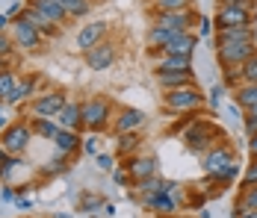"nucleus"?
I'll return each mask as SVG.
<instances>
[{"label":"nucleus","instance_id":"473e14b6","mask_svg":"<svg viewBox=\"0 0 257 218\" xmlns=\"http://www.w3.org/2000/svg\"><path fill=\"white\" fill-rule=\"evenodd\" d=\"M133 189L139 194H148V192H157V189H163V177L154 174V177H145V180H139V183H133Z\"/></svg>","mask_w":257,"mask_h":218},{"label":"nucleus","instance_id":"4c0bfd02","mask_svg":"<svg viewBox=\"0 0 257 218\" xmlns=\"http://www.w3.org/2000/svg\"><path fill=\"white\" fill-rule=\"evenodd\" d=\"M242 127H245V133H248V136H254V133H257V106H251V109H245V112H242Z\"/></svg>","mask_w":257,"mask_h":218},{"label":"nucleus","instance_id":"c9c22d12","mask_svg":"<svg viewBox=\"0 0 257 218\" xmlns=\"http://www.w3.org/2000/svg\"><path fill=\"white\" fill-rule=\"evenodd\" d=\"M68 168H71V165H68V156L56 150V159H53L51 165L45 168V174H48V177H56V174H65V171H68Z\"/></svg>","mask_w":257,"mask_h":218},{"label":"nucleus","instance_id":"bf43d9fd","mask_svg":"<svg viewBox=\"0 0 257 218\" xmlns=\"http://www.w3.org/2000/svg\"><path fill=\"white\" fill-rule=\"evenodd\" d=\"M163 218H175V215H163Z\"/></svg>","mask_w":257,"mask_h":218},{"label":"nucleus","instance_id":"6e6552de","mask_svg":"<svg viewBox=\"0 0 257 218\" xmlns=\"http://www.w3.org/2000/svg\"><path fill=\"white\" fill-rule=\"evenodd\" d=\"M154 24L166 27V30H175V33H186L192 30V24H198V15L189 9H175V12H154Z\"/></svg>","mask_w":257,"mask_h":218},{"label":"nucleus","instance_id":"37998d69","mask_svg":"<svg viewBox=\"0 0 257 218\" xmlns=\"http://www.w3.org/2000/svg\"><path fill=\"white\" fill-rule=\"evenodd\" d=\"M231 218H257V209H248V206H242V203H233Z\"/></svg>","mask_w":257,"mask_h":218},{"label":"nucleus","instance_id":"13d9d810","mask_svg":"<svg viewBox=\"0 0 257 218\" xmlns=\"http://www.w3.org/2000/svg\"><path fill=\"white\" fill-rule=\"evenodd\" d=\"M56 218H71V212H68V215H56Z\"/></svg>","mask_w":257,"mask_h":218},{"label":"nucleus","instance_id":"20e7f679","mask_svg":"<svg viewBox=\"0 0 257 218\" xmlns=\"http://www.w3.org/2000/svg\"><path fill=\"white\" fill-rule=\"evenodd\" d=\"M213 24H216V30L248 27V24H254V9H245V6H236V3H219V9L213 15Z\"/></svg>","mask_w":257,"mask_h":218},{"label":"nucleus","instance_id":"5fc2aeb1","mask_svg":"<svg viewBox=\"0 0 257 218\" xmlns=\"http://www.w3.org/2000/svg\"><path fill=\"white\" fill-rule=\"evenodd\" d=\"M9 156H12V153H9V150H6V147L0 145V165H3V162H6V159H9Z\"/></svg>","mask_w":257,"mask_h":218},{"label":"nucleus","instance_id":"7c9ffc66","mask_svg":"<svg viewBox=\"0 0 257 218\" xmlns=\"http://www.w3.org/2000/svg\"><path fill=\"white\" fill-rule=\"evenodd\" d=\"M192 0H151V12H175V9H189Z\"/></svg>","mask_w":257,"mask_h":218},{"label":"nucleus","instance_id":"39448f33","mask_svg":"<svg viewBox=\"0 0 257 218\" xmlns=\"http://www.w3.org/2000/svg\"><path fill=\"white\" fill-rule=\"evenodd\" d=\"M257 53V42H236V45H222V48H216V59H219V65H222V71L225 68H239L245 59H251Z\"/></svg>","mask_w":257,"mask_h":218},{"label":"nucleus","instance_id":"a878e982","mask_svg":"<svg viewBox=\"0 0 257 218\" xmlns=\"http://www.w3.org/2000/svg\"><path fill=\"white\" fill-rule=\"evenodd\" d=\"M175 36H178L175 30H166V27L151 24V30H148V45H151V50H163L172 39H175Z\"/></svg>","mask_w":257,"mask_h":218},{"label":"nucleus","instance_id":"c756f323","mask_svg":"<svg viewBox=\"0 0 257 218\" xmlns=\"http://www.w3.org/2000/svg\"><path fill=\"white\" fill-rule=\"evenodd\" d=\"M33 133H39L42 139H56V133H59V124H53V118H36L33 124Z\"/></svg>","mask_w":257,"mask_h":218},{"label":"nucleus","instance_id":"58836bf2","mask_svg":"<svg viewBox=\"0 0 257 218\" xmlns=\"http://www.w3.org/2000/svg\"><path fill=\"white\" fill-rule=\"evenodd\" d=\"M239 186H257V156H251V162L242 171V183Z\"/></svg>","mask_w":257,"mask_h":218},{"label":"nucleus","instance_id":"412c9836","mask_svg":"<svg viewBox=\"0 0 257 218\" xmlns=\"http://www.w3.org/2000/svg\"><path fill=\"white\" fill-rule=\"evenodd\" d=\"M30 6H36L48 21H53L56 27H65V21H68V12L56 3V0H30Z\"/></svg>","mask_w":257,"mask_h":218},{"label":"nucleus","instance_id":"2f4dec72","mask_svg":"<svg viewBox=\"0 0 257 218\" xmlns=\"http://www.w3.org/2000/svg\"><path fill=\"white\" fill-rule=\"evenodd\" d=\"M236 74H239V83H257V53L251 59H245V62L236 68Z\"/></svg>","mask_w":257,"mask_h":218},{"label":"nucleus","instance_id":"8fccbe9b","mask_svg":"<svg viewBox=\"0 0 257 218\" xmlns=\"http://www.w3.org/2000/svg\"><path fill=\"white\" fill-rule=\"evenodd\" d=\"M248 153L257 156V133H254V136H248Z\"/></svg>","mask_w":257,"mask_h":218},{"label":"nucleus","instance_id":"c85d7f7f","mask_svg":"<svg viewBox=\"0 0 257 218\" xmlns=\"http://www.w3.org/2000/svg\"><path fill=\"white\" fill-rule=\"evenodd\" d=\"M239 171H242V168H239V162L233 159V162H228V165L219 171V174H213L210 180H213V183H219V186H228V183H233V180L239 177Z\"/></svg>","mask_w":257,"mask_h":218},{"label":"nucleus","instance_id":"f257e3e1","mask_svg":"<svg viewBox=\"0 0 257 218\" xmlns=\"http://www.w3.org/2000/svg\"><path fill=\"white\" fill-rule=\"evenodd\" d=\"M219 142H225V130H219L207 118H192L189 127L183 130V147L195 156H204L207 150L213 145H219Z\"/></svg>","mask_w":257,"mask_h":218},{"label":"nucleus","instance_id":"423d86ee","mask_svg":"<svg viewBox=\"0 0 257 218\" xmlns=\"http://www.w3.org/2000/svg\"><path fill=\"white\" fill-rule=\"evenodd\" d=\"M30 139H33V127L24 121L18 124H9L3 133H0V145L6 147L12 156H18V153H24L27 145H30Z\"/></svg>","mask_w":257,"mask_h":218},{"label":"nucleus","instance_id":"79ce46f5","mask_svg":"<svg viewBox=\"0 0 257 218\" xmlns=\"http://www.w3.org/2000/svg\"><path fill=\"white\" fill-rule=\"evenodd\" d=\"M222 95H225V86H213V89H210V95H207V103H210V109H219V103H222Z\"/></svg>","mask_w":257,"mask_h":218},{"label":"nucleus","instance_id":"49530a36","mask_svg":"<svg viewBox=\"0 0 257 218\" xmlns=\"http://www.w3.org/2000/svg\"><path fill=\"white\" fill-rule=\"evenodd\" d=\"M112 162H115V159H112L109 153H98V168H101V171H112V168H115Z\"/></svg>","mask_w":257,"mask_h":218},{"label":"nucleus","instance_id":"aec40b11","mask_svg":"<svg viewBox=\"0 0 257 218\" xmlns=\"http://www.w3.org/2000/svg\"><path fill=\"white\" fill-rule=\"evenodd\" d=\"M18 15H21V18H24L30 27H36L39 33H45V36H56V30H59V27L53 24V21H48V18H45V15L36 9V6H30V3H27V6L21 9V12H18Z\"/></svg>","mask_w":257,"mask_h":218},{"label":"nucleus","instance_id":"f3484780","mask_svg":"<svg viewBox=\"0 0 257 218\" xmlns=\"http://www.w3.org/2000/svg\"><path fill=\"white\" fill-rule=\"evenodd\" d=\"M157 83L169 92V89H180V86H198L195 71H154Z\"/></svg>","mask_w":257,"mask_h":218},{"label":"nucleus","instance_id":"f704fd0d","mask_svg":"<svg viewBox=\"0 0 257 218\" xmlns=\"http://www.w3.org/2000/svg\"><path fill=\"white\" fill-rule=\"evenodd\" d=\"M15 83H18L15 74L9 71V68H0V100H6V95L15 89Z\"/></svg>","mask_w":257,"mask_h":218},{"label":"nucleus","instance_id":"dca6fc26","mask_svg":"<svg viewBox=\"0 0 257 218\" xmlns=\"http://www.w3.org/2000/svg\"><path fill=\"white\" fill-rule=\"evenodd\" d=\"M106 33H109V24H106V21L86 24V27L77 33V48L83 50V53H86V50H92L95 45H101L103 39H106Z\"/></svg>","mask_w":257,"mask_h":218},{"label":"nucleus","instance_id":"4d7b16f0","mask_svg":"<svg viewBox=\"0 0 257 218\" xmlns=\"http://www.w3.org/2000/svg\"><path fill=\"white\" fill-rule=\"evenodd\" d=\"M6 127H9V124H6V112H3V106H0V133H3Z\"/></svg>","mask_w":257,"mask_h":218},{"label":"nucleus","instance_id":"f03ea898","mask_svg":"<svg viewBox=\"0 0 257 218\" xmlns=\"http://www.w3.org/2000/svg\"><path fill=\"white\" fill-rule=\"evenodd\" d=\"M163 106L169 112H180V115H189V112H198L207 106V97L198 86H180V89H169L163 95Z\"/></svg>","mask_w":257,"mask_h":218},{"label":"nucleus","instance_id":"c03bdc74","mask_svg":"<svg viewBox=\"0 0 257 218\" xmlns=\"http://www.w3.org/2000/svg\"><path fill=\"white\" fill-rule=\"evenodd\" d=\"M198 39H201V36H210V33H216V24H213V21H210V18H207V15H201V18H198Z\"/></svg>","mask_w":257,"mask_h":218},{"label":"nucleus","instance_id":"a18cd8bd","mask_svg":"<svg viewBox=\"0 0 257 218\" xmlns=\"http://www.w3.org/2000/svg\"><path fill=\"white\" fill-rule=\"evenodd\" d=\"M83 150H86L89 156H98V139H95V133H92L89 139H83Z\"/></svg>","mask_w":257,"mask_h":218},{"label":"nucleus","instance_id":"b1692460","mask_svg":"<svg viewBox=\"0 0 257 218\" xmlns=\"http://www.w3.org/2000/svg\"><path fill=\"white\" fill-rule=\"evenodd\" d=\"M154 71H192V56H172V53H163L160 62L154 65Z\"/></svg>","mask_w":257,"mask_h":218},{"label":"nucleus","instance_id":"a19ab883","mask_svg":"<svg viewBox=\"0 0 257 218\" xmlns=\"http://www.w3.org/2000/svg\"><path fill=\"white\" fill-rule=\"evenodd\" d=\"M18 165H24V162H21L18 156H9V159L0 165V180H9V177L15 174V168H18Z\"/></svg>","mask_w":257,"mask_h":218},{"label":"nucleus","instance_id":"5701e85b","mask_svg":"<svg viewBox=\"0 0 257 218\" xmlns=\"http://www.w3.org/2000/svg\"><path fill=\"white\" fill-rule=\"evenodd\" d=\"M233 103L245 112V109H251L257 106V83H239L236 89H233Z\"/></svg>","mask_w":257,"mask_h":218},{"label":"nucleus","instance_id":"09e8293b","mask_svg":"<svg viewBox=\"0 0 257 218\" xmlns=\"http://www.w3.org/2000/svg\"><path fill=\"white\" fill-rule=\"evenodd\" d=\"M219 3H236V6H245V9H254L257 0H219Z\"/></svg>","mask_w":257,"mask_h":218},{"label":"nucleus","instance_id":"4468645a","mask_svg":"<svg viewBox=\"0 0 257 218\" xmlns=\"http://www.w3.org/2000/svg\"><path fill=\"white\" fill-rule=\"evenodd\" d=\"M236 42H257L254 24H248V27H225V30H216V36H213V45H216V48H222V45H236Z\"/></svg>","mask_w":257,"mask_h":218},{"label":"nucleus","instance_id":"0eeeda50","mask_svg":"<svg viewBox=\"0 0 257 218\" xmlns=\"http://www.w3.org/2000/svg\"><path fill=\"white\" fill-rule=\"evenodd\" d=\"M233 159H236V150H233V147L228 145V139H225V142L213 145L204 156H201V168H204L207 177H213V174H219V171L225 168L228 162H233Z\"/></svg>","mask_w":257,"mask_h":218},{"label":"nucleus","instance_id":"72a5a7b5","mask_svg":"<svg viewBox=\"0 0 257 218\" xmlns=\"http://www.w3.org/2000/svg\"><path fill=\"white\" fill-rule=\"evenodd\" d=\"M236 203H242V206H248V209H257V186H239Z\"/></svg>","mask_w":257,"mask_h":218},{"label":"nucleus","instance_id":"6e6d98bb","mask_svg":"<svg viewBox=\"0 0 257 218\" xmlns=\"http://www.w3.org/2000/svg\"><path fill=\"white\" fill-rule=\"evenodd\" d=\"M6 24H9V15H6V12H0V33L6 30Z\"/></svg>","mask_w":257,"mask_h":218},{"label":"nucleus","instance_id":"e433bc0d","mask_svg":"<svg viewBox=\"0 0 257 218\" xmlns=\"http://www.w3.org/2000/svg\"><path fill=\"white\" fill-rule=\"evenodd\" d=\"M103 203H106V200H103L101 194H83V197H80V209H83V212L103 209Z\"/></svg>","mask_w":257,"mask_h":218},{"label":"nucleus","instance_id":"de8ad7c7","mask_svg":"<svg viewBox=\"0 0 257 218\" xmlns=\"http://www.w3.org/2000/svg\"><path fill=\"white\" fill-rule=\"evenodd\" d=\"M9 53H12V39L0 33V59H3V56H9Z\"/></svg>","mask_w":257,"mask_h":218},{"label":"nucleus","instance_id":"6ab92c4d","mask_svg":"<svg viewBox=\"0 0 257 218\" xmlns=\"http://www.w3.org/2000/svg\"><path fill=\"white\" fill-rule=\"evenodd\" d=\"M56 124L62 127V130H83V112H80V103L77 100H68L62 109H59V115H56Z\"/></svg>","mask_w":257,"mask_h":218},{"label":"nucleus","instance_id":"2eb2a0df","mask_svg":"<svg viewBox=\"0 0 257 218\" xmlns=\"http://www.w3.org/2000/svg\"><path fill=\"white\" fill-rule=\"evenodd\" d=\"M124 165H127L133 183H139V180L154 177L157 174V156H151V153H133V156H127Z\"/></svg>","mask_w":257,"mask_h":218},{"label":"nucleus","instance_id":"1a4fd4ad","mask_svg":"<svg viewBox=\"0 0 257 218\" xmlns=\"http://www.w3.org/2000/svg\"><path fill=\"white\" fill-rule=\"evenodd\" d=\"M139 200H142V206L148 209V212H154V215H172L175 209L180 206V200L175 194L163 192V189H157V192H148V194H139Z\"/></svg>","mask_w":257,"mask_h":218},{"label":"nucleus","instance_id":"cd10ccee","mask_svg":"<svg viewBox=\"0 0 257 218\" xmlns=\"http://www.w3.org/2000/svg\"><path fill=\"white\" fill-rule=\"evenodd\" d=\"M65 12H68V18H83V15H89V6H92V0H56Z\"/></svg>","mask_w":257,"mask_h":218},{"label":"nucleus","instance_id":"bb28decb","mask_svg":"<svg viewBox=\"0 0 257 218\" xmlns=\"http://www.w3.org/2000/svg\"><path fill=\"white\" fill-rule=\"evenodd\" d=\"M139 142H142V139H139V133H118V145H115V153L127 159V156H133V153L139 150Z\"/></svg>","mask_w":257,"mask_h":218},{"label":"nucleus","instance_id":"603ef678","mask_svg":"<svg viewBox=\"0 0 257 218\" xmlns=\"http://www.w3.org/2000/svg\"><path fill=\"white\" fill-rule=\"evenodd\" d=\"M15 203H18V209H30V200H27V197H21V194L15 197Z\"/></svg>","mask_w":257,"mask_h":218},{"label":"nucleus","instance_id":"3c124183","mask_svg":"<svg viewBox=\"0 0 257 218\" xmlns=\"http://www.w3.org/2000/svg\"><path fill=\"white\" fill-rule=\"evenodd\" d=\"M101 212H103L106 218H112V215H115V206H112V203L106 200V203H103V209H101Z\"/></svg>","mask_w":257,"mask_h":218},{"label":"nucleus","instance_id":"9b49d317","mask_svg":"<svg viewBox=\"0 0 257 218\" xmlns=\"http://www.w3.org/2000/svg\"><path fill=\"white\" fill-rule=\"evenodd\" d=\"M145 112L142 109H136V106H121L118 112H115V121H112V127H115V136L118 133H139L142 127H145Z\"/></svg>","mask_w":257,"mask_h":218},{"label":"nucleus","instance_id":"4be33fe9","mask_svg":"<svg viewBox=\"0 0 257 218\" xmlns=\"http://www.w3.org/2000/svg\"><path fill=\"white\" fill-rule=\"evenodd\" d=\"M53 145H56V150H59V153L71 156V153H77L80 147H83V139H80L77 130H62V127H59V133H56Z\"/></svg>","mask_w":257,"mask_h":218},{"label":"nucleus","instance_id":"ea45409f","mask_svg":"<svg viewBox=\"0 0 257 218\" xmlns=\"http://www.w3.org/2000/svg\"><path fill=\"white\" fill-rule=\"evenodd\" d=\"M109 174H112V180H115V183H121V186H133V177H130L127 165H115Z\"/></svg>","mask_w":257,"mask_h":218},{"label":"nucleus","instance_id":"864d4df0","mask_svg":"<svg viewBox=\"0 0 257 218\" xmlns=\"http://www.w3.org/2000/svg\"><path fill=\"white\" fill-rule=\"evenodd\" d=\"M0 197H3V200H15V192H12V189H3Z\"/></svg>","mask_w":257,"mask_h":218},{"label":"nucleus","instance_id":"ddd939ff","mask_svg":"<svg viewBox=\"0 0 257 218\" xmlns=\"http://www.w3.org/2000/svg\"><path fill=\"white\" fill-rule=\"evenodd\" d=\"M12 42L15 45H21V48H27V50H39L42 48V33L36 30V27H30L18 15L15 21H12Z\"/></svg>","mask_w":257,"mask_h":218},{"label":"nucleus","instance_id":"9d476101","mask_svg":"<svg viewBox=\"0 0 257 218\" xmlns=\"http://www.w3.org/2000/svg\"><path fill=\"white\" fill-rule=\"evenodd\" d=\"M83 56H86V65H89L92 71H106V68H112V65H115L118 50H115L112 42H101V45H95L92 50H86Z\"/></svg>","mask_w":257,"mask_h":218},{"label":"nucleus","instance_id":"7ed1b4c3","mask_svg":"<svg viewBox=\"0 0 257 218\" xmlns=\"http://www.w3.org/2000/svg\"><path fill=\"white\" fill-rule=\"evenodd\" d=\"M80 112H83V127L92 130V133H101L109 127L112 121V103L101 95H92L89 100L80 103Z\"/></svg>","mask_w":257,"mask_h":218},{"label":"nucleus","instance_id":"a211bd4d","mask_svg":"<svg viewBox=\"0 0 257 218\" xmlns=\"http://www.w3.org/2000/svg\"><path fill=\"white\" fill-rule=\"evenodd\" d=\"M195 45H198V33L186 30V33H178V36L163 48V53H172V56H192Z\"/></svg>","mask_w":257,"mask_h":218},{"label":"nucleus","instance_id":"393cba45","mask_svg":"<svg viewBox=\"0 0 257 218\" xmlns=\"http://www.w3.org/2000/svg\"><path fill=\"white\" fill-rule=\"evenodd\" d=\"M33 89H36V80H33V77H24L21 83H15V89L6 95V100H3V103L15 106V103H21V100H27V97L33 95Z\"/></svg>","mask_w":257,"mask_h":218},{"label":"nucleus","instance_id":"f8f14e48","mask_svg":"<svg viewBox=\"0 0 257 218\" xmlns=\"http://www.w3.org/2000/svg\"><path fill=\"white\" fill-rule=\"evenodd\" d=\"M68 100L62 92H48V95H39L33 100V115L36 118H56L59 115V109L65 106Z\"/></svg>","mask_w":257,"mask_h":218}]
</instances>
